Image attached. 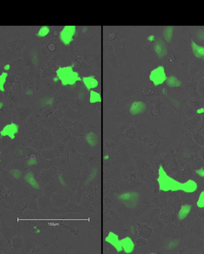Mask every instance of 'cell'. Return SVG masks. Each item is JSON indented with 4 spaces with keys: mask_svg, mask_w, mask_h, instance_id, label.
<instances>
[{
    "mask_svg": "<svg viewBox=\"0 0 204 254\" xmlns=\"http://www.w3.org/2000/svg\"><path fill=\"white\" fill-rule=\"evenodd\" d=\"M159 174L160 176L158 181L159 182L160 189L161 190L176 191L181 190V184L169 177L164 171L162 167H160L159 170Z\"/></svg>",
    "mask_w": 204,
    "mask_h": 254,
    "instance_id": "6da1fadb",
    "label": "cell"
},
{
    "mask_svg": "<svg viewBox=\"0 0 204 254\" xmlns=\"http://www.w3.org/2000/svg\"><path fill=\"white\" fill-rule=\"evenodd\" d=\"M90 99H91L92 102H96V101H98V99H100V97L97 92H95L94 91H91V92Z\"/></svg>",
    "mask_w": 204,
    "mask_h": 254,
    "instance_id": "44dd1931",
    "label": "cell"
},
{
    "mask_svg": "<svg viewBox=\"0 0 204 254\" xmlns=\"http://www.w3.org/2000/svg\"><path fill=\"white\" fill-rule=\"evenodd\" d=\"M196 173H197L198 175H199L200 176L202 177H204V170L203 169H201L199 170L196 171Z\"/></svg>",
    "mask_w": 204,
    "mask_h": 254,
    "instance_id": "603a6c76",
    "label": "cell"
},
{
    "mask_svg": "<svg viewBox=\"0 0 204 254\" xmlns=\"http://www.w3.org/2000/svg\"><path fill=\"white\" fill-rule=\"evenodd\" d=\"M37 162V158L35 155L31 156L27 161V165L28 166H32Z\"/></svg>",
    "mask_w": 204,
    "mask_h": 254,
    "instance_id": "d6986e66",
    "label": "cell"
},
{
    "mask_svg": "<svg viewBox=\"0 0 204 254\" xmlns=\"http://www.w3.org/2000/svg\"><path fill=\"white\" fill-rule=\"evenodd\" d=\"M84 82L88 89L95 88L98 87V82L93 77H87L84 79Z\"/></svg>",
    "mask_w": 204,
    "mask_h": 254,
    "instance_id": "5bb4252c",
    "label": "cell"
},
{
    "mask_svg": "<svg viewBox=\"0 0 204 254\" xmlns=\"http://www.w3.org/2000/svg\"><path fill=\"white\" fill-rule=\"evenodd\" d=\"M168 84L171 87H177L180 85L181 82L179 81V80L175 76H170L168 79Z\"/></svg>",
    "mask_w": 204,
    "mask_h": 254,
    "instance_id": "2e32d148",
    "label": "cell"
},
{
    "mask_svg": "<svg viewBox=\"0 0 204 254\" xmlns=\"http://www.w3.org/2000/svg\"><path fill=\"white\" fill-rule=\"evenodd\" d=\"M139 237L149 239L151 237L152 229L150 228L146 225H140V226L139 227Z\"/></svg>",
    "mask_w": 204,
    "mask_h": 254,
    "instance_id": "7c38bea8",
    "label": "cell"
},
{
    "mask_svg": "<svg viewBox=\"0 0 204 254\" xmlns=\"http://www.w3.org/2000/svg\"><path fill=\"white\" fill-rule=\"evenodd\" d=\"M150 79L155 85H160L166 80V75L162 66H159L152 71Z\"/></svg>",
    "mask_w": 204,
    "mask_h": 254,
    "instance_id": "3957f363",
    "label": "cell"
},
{
    "mask_svg": "<svg viewBox=\"0 0 204 254\" xmlns=\"http://www.w3.org/2000/svg\"><path fill=\"white\" fill-rule=\"evenodd\" d=\"M196 205L199 208H204V191L202 192L200 195Z\"/></svg>",
    "mask_w": 204,
    "mask_h": 254,
    "instance_id": "ffe728a7",
    "label": "cell"
},
{
    "mask_svg": "<svg viewBox=\"0 0 204 254\" xmlns=\"http://www.w3.org/2000/svg\"><path fill=\"white\" fill-rule=\"evenodd\" d=\"M192 209V207L189 205H184L181 207L178 214V218L180 220H183L187 217L189 214Z\"/></svg>",
    "mask_w": 204,
    "mask_h": 254,
    "instance_id": "8fae6325",
    "label": "cell"
},
{
    "mask_svg": "<svg viewBox=\"0 0 204 254\" xmlns=\"http://www.w3.org/2000/svg\"><path fill=\"white\" fill-rule=\"evenodd\" d=\"M50 29L48 27H41V29L39 30L37 36L39 37H44L48 33H49Z\"/></svg>",
    "mask_w": 204,
    "mask_h": 254,
    "instance_id": "e0dca14e",
    "label": "cell"
},
{
    "mask_svg": "<svg viewBox=\"0 0 204 254\" xmlns=\"http://www.w3.org/2000/svg\"><path fill=\"white\" fill-rule=\"evenodd\" d=\"M57 75L65 85L74 83L76 80H77V75H75V72L69 68L59 69L57 71Z\"/></svg>",
    "mask_w": 204,
    "mask_h": 254,
    "instance_id": "7a4b0ae2",
    "label": "cell"
},
{
    "mask_svg": "<svg viewBox=\"0 0 204 254\" xmlns=\"http://www.w3.org/2000/svg\"><path fill=\"white\" fill-rule=\"evenodd\" d=\"M109 158H110V155L108 154H106L104 156L103 159H104V160H105V161H108V160L109 159Z\"/></svg>",
    "mask_w": 204,
    "mask_h": 254,
    "instance_id": "d4e9b609",
    "label": "cell"
},
{
    "mask_svg": "<svg viewBox=\"0 0 204 254\" xmlns=\"http://www.w3.org/2000/svg\"><path fill=\"white\" fill-rule=\"evenodd\" d=\"M120 242L123 248V250L126 254H131L133 252L135 244L130 237H126L120 240Z\"/></svg>",
    "mask_w": 204,
    "mask_h": 254,
    "instance_id": "52a82bcc",
    "label": "cell"
},
{
    "mask_svg": "<svg viewBox=\"0 0 204 254\" xmlns=\"http://www.w3.org/2000/svg\"><path fill=\"white\" fill-rule=\"evenodd\" d=\"M1 150H0V155H1Z\"/></svg>",
    "mask_w": 204,
    "mask_h": 254,
    "instance_id": "83f0119b",
    "label": "cell"
},
{
    "mask_svg": "<svg viewBox=\"0 0 204 254\" xmlns=\"http://www.w3.org/2000/svg\"><path fill=\"white\" fill-rule=\"evenodd\" d=\"M198 187L197 184L193 180H189L184 184H181V190L187 193H192L196 190Z\"/></svg>",
    "mask_w": 204,
    "mask_h": 254,
    "instance_id": "30bf717a",
    "label": "cell"
},
{
    "mask_svg": "<svg viewBox=\"0 0 204 254\" xmlns=\"http://www.w3.org/2000/svg\"><path fill=\"white\" fill-rule=\"evenodd\" d=\"M4 69L5 71H9V70L10 69V65L9 64L5 65V66L4 67Z\"/></svg>",
    "mask_w": 204,
    "mask_h": 254,
    "instance_id": "484cf974",
    "label": "cell"
},
{
    "mask_svg": "<svg viewBox=\"0 0 204 254\" xmlns=\"http://www.w3.org/2000/svg\"><path fill=\"white\" fill-rule=\"evenodd\" d=\"M4 106V104L2 102H0V109H1Z\"/></svg>",
    "mask_w": 204,
    "mask_h": 254,
    "instance_id": "4316f807",
    "label": "cell"
},
{
    "mask_svg": "<svg viewBox=\"0 0 204 254\" xmlns=\"http://www.w3.org/2000/svg\"><path fill=\"white\" fill-rule=\"evenodd\" d=\"M193 52L197 57H204V47L198 46L195 42H192Z\"/></svg>",
    "mask_w": 204,
    "mask_h": 254,
    "instance_id": "4fadbf2b",
    "label": "cell"
},
{
    "mask_svg": "<svg viewBox=\"0 0 204 254\" xmlns=\"http://www.w3.org/2000/svg\"><path fill=\"white\" fill-rule=\"evenodd\" d=\"M86 140L89 145H91V147H95L98 144L97 137L94 134L92 133H90L87 135V136L86 137Z\"/></svg>",
    "mask_w": 204,
    "mask_h": 254,
    "instance_id": "9a60e30c",
    "label": "cell"
},
{
    "mask_svg": "<svg viewBox=\"0 0 204 254\" xmlns=\"http://www.w3.org/2000/svg\"><path fill=\"white\" fill-rule=\"evenodd\" d=\"M24 179L27 182V183L29 186H31L33 189L35 190H40L41 189L39 183L36 181L35 178L34 173L31 171H29L25 174L24 176Z\"/></svg>",
    "mask_w": 204,
    "mask_h": 254,
    "instance_id": "ba28073f",
    "label": "cell"
},
{
    "mask_svg": "<svg viewBox=\"0 0 204 254\" xmlns=\"http://www.w3.org/2000/svg\"><path fill=\"white\" fill-rule=\"evenodd\" d=\"M106 242L112 245L118 252H121L123 251V248L121 245L120 240L119 237L114 232H109L108 235L105 239Z\"/></svg>",
    "mask_w": 204,
    "mask_h": 254,
    "instance_id": "8992f818",
    "label": "cell"
},
{
    "mask_svg": "<svg viewBox=\"0 0 204 254\" xmlns=\"http://www.w3.org/2000/svg\"><path fill=\"white\" fill-rule=\"evenodd\" d=\"M18 131L19 127L18 125L15 123H11L2 128L0 131V135L1 136L9 137L13 140L15 138V135L18 134Z\"/></svg>",
    "mask_w": 204,
    "mask_h": 254,
    "instance_id": "277c9868",
    "label": "cell"
},
{
    "mask_svg": "<svg viewBox=\"0 0 204 254\" xmlns=\"http://www.w3.org/2000/svg\"><path fill=\"white\" fill-rule=\"evenodd\" d=\"M12 174H13V175L14 177L17 178H20V177L21 175H22V173H21L20 171H18L17 170H15V171H13Z\"/></svg>",
    "mask_w": 204,
    "mask_h": 254,
    "instance_id": "7402d4cb",
    "label": "cell"
},
{
    "mask_svg": "<svg viewBox=\"0 0 204 254\" xmlns=\"http://www.w3.org/2000/svg\"><path fill=\"white\" fill-rule=\"evenodd\" d=\"M119 199L124 203L133 204L139 199L138 194L133 191H125L119 195Z\"/></svg>",
    "mask_w": 204,
    "mask_h": 254,
    "instance_id": "5b68a950",
    "label": "cell"
},
{
    "mask_svg": "<svg viewBox=\"0 0 204 254\" xmlns=\"http://www.w3.org/2000/svg\"><path fill=\"white\" fill-rule=\"evenodd\" d=\"M7 76V73L6 72L2 73V75H0V90L1 91H4V85L6 81V78Z\"/></svg>",
    "mask_w": 204,
    "mask_h": 254,
    "instance_id": "ac0fdd59",
    "label": "cell"
},
{
    "mask_svg": "<svg viewBox=\"0 0 204 254\" xmlns=\"http://www.w3.org/2000/svg\"><path fill=\"white\" fill-rule=\"evenodd\" d=\"M145 110V104L142 101H136L131 104L130 112V113L134 115H137L143 113Z\"/></svg>",
    "mask_w": 204,
    "mask_h": 254,
    "instance_id": "9c48e42d",
    "label": "cell"
},
{
    "mask_svg": "<svg viewBox=\"0 0 204 254\" xmlns=\"http://www.w3.org/2000/svg\"><path fill=\"white\" fill-rule=\"evenodd\" d=\"M196 113H197L198 115H203L204 113V108H199V109H198L197 111H196Z\"/></svg>",
    "mask_w": 204,
    "mask_h": 254,
    "instance_id": "cb8c5ba5",
    "label": "cell"
}]
</instances>
